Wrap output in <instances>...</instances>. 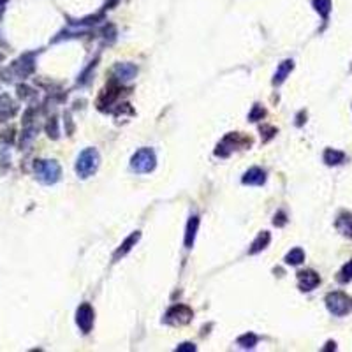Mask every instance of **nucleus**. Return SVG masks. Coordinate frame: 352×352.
Listing matches in <instances>:
<instances>
[{"mask_svg":"<svg viewBox=\"0 0 352 352\" xmlns=\"http://www.w3.org/2000/svg\"><path fill=\"white\" fill-rule=\"evenodd\" d=\"M99 167V154L95 148H86L81 152V155L78 157L76 162V173L79 174L81 178H88L92 176Z\"/></svg>","mask_w":352,"mask_h":352,"instance_id":"obj_1","label":"nucleus"},{"mask_svg":"<svg viewBox=\"0 0 352 352\" xmlns=\"http://www.w3.org/2000/svg\"><path fill=\"white\" fill-rule=\"evenodd\" d=\"M155 154L152 148H141L134 154L132 160H130V169L136 171V173H150L155 167Z\"/></svg>","mask_w":352,"mask_h":352,"instance_id":"obj_2","label":"nucleus"},{"mask_svg":"<svg viewBox=\"0 0 352 352\" xmlns=\"http://www.w3.org/2000/svg\"><path fill=\"white\" fill-rule=\"evenodd\" d=\"M326 307L335 317H344L351 310V301L344 292H329L326 296Z\"/></svg>","mask_w":352,"mask_h":352,"instance_id":"obj_3","label":"nucleus"},{"mask_svg":"<svg viewBox=\"0 0 352 352\" xmlns=\"http://www.w3.org/2000/svg\"><path fill=\"white\" fill-rule=\"evenodd\" d=\"M36 173L40 182L55 183L60 178V166L55 160H37L36 162Z\"/></svg>","mask_w":352,"mask_h":352,"instance_id":"obj_4","label":"nucleus"},{"mask_svg":"<svg viewBox=\"0 0 352 352\" xmlns=\"http://www.w3.org/2000/svg\"><path fill=\"white\" fill-rule=\"evenodd\" d=\"M76 322L83 333H88L93 326V308L88 303H83L76 312Z\"/></svg>","mask_w":352,"mask_h":352,"instance_id":"obj_5","label":"nucleus"},{"mask_svg":"<svg viewBox=\"0 0 352 352\" xmlns=\"http://www.w3.org/2000/svg\"><path fill=\"white\" fill-rule=\"evenodd\" d=\"M191 319H192V310L189 307H185V305L173 307L166 315V322L169 324H187Z\"/></svg>","mask_w":352,"mask_h":352,"instance_id":"obj_6","label":"nucleus"},{"mask_svg":"<svg viewBox=\"0 0 352 352\" xmlns=\"http://www.w3.org/2000/svg\"><path fill=\"white\" fill-rule=\"evenodd\" d=\"M320 283V276L317 275L315 272L312 270H305V272H300L298 273V285L303 292H308V291H313Z\"/></svg>","mask_w":352,"mask_h":352,"instance_id":"obj_7","label":"nucleus"},{"mask_svg":"<svg viewBox=\"0 0 352 352\" xmlns=\"http://www.w3.org/2000/svg\"><path fill=\"white\" fill-rule=\"evenodd\" d=\"M335 227L338 229V233L345 236V238L352 239V213L349 211H342L338 217H336Z\"/></svg>","mask_w":352,"mask_h":352,"instance_id":"obj_8","label":"nucleus"},{"mask_svg":"<svg viewBox=\"0 0 352 352\" xmlns=\"http://www.w3.org/2000/svg\"><path fill=\"white\" fill-rule=\"evenodd\" d=\"M266 182V174L261 167H250L243 174V183L245 185H263Z\"/></svg>","mask_w":352,"mask_h":352,"instance_id":"obj_9","label":"nucleus"},{"mask_svg":"<svg viewBox=\"0 0 352 352\" xmlns=\"http://www.w3.org/2000/svg\"><path fill=\"white\" fill-rule=\"evenodd\" d=\"M136 74H138V69H136L132 64H118L117 67H115V76H117L118 79L129 81L132 79V78H136Z\"/></svg>","mask_w":352,"mask_h":352,"instance_id":"obj_10","label":"nucleus"},{"mask_svg":"<svg viewBox=\"0 0 352 352\" xmlns=\"http://www.w3.org/2000/svg\"><path fill=\"white\" fill-rule=\"evenodd\" d=\"M294 69V62L292 60H285L278 65V71H276L275 78H273V85H282L285 78L291 74V71Z\"/></svg>","mask_w":352,"mask_h":352,"instance_id":"obj_11","label":"nucleus"},{"mask_svg":"<svg viewBox=\"0 0 352 352\" xmlns=\"http://www.w3.org/2000/svg\"><path fill=\"white\" fill-rule=\"evenodd\" d=\"M345 160V154L340 150H335V148H326L324 150V162L328 166H338Z\"/></svg>","mask_w":352,"mask_h":352,"instance_id":"obj_12","label":"nucleus"},{"mask_svg":"<svg viewBox=\"0 0 352 352\" xmlns=\"http://www.w3.org/2000/svg\"><path fill=\"white\" fill-rule=\"evenodd\" d=\"M197 227H199V219L197 217H192V219L189 220V224H187V233H185V247L187 248H192V245H194Z\"/></svg>","mask_w":352,"mask_h":352,"instance_id":"obj_13","label":"nucleus"},{"mask_svg":"<svg viewBox=\"0 0 352 352\" xmlns=\"http://www.w3.org/2000/svg\"><path fill=\"white\" fill-rule=\"evenodd\" d=\"M139 236H141V235H139V233H134V235H130L129 238L125 239V241L121 243V247L118 248L117 254H115V261H118V259H120V257H123V255H125L127 252H130V248H132L134 245L138 243Z\"/></svg>","mask_w":352,"mask_h":352,"instance_id":"obj_14","label":"nucleus"},{"mask_svg":"<svg viewBox=\"0 0 352 352\" xmlns=\"http://www.w3.org/2000/svg\"><path fill=\"white\" fill-rule=\"evenodd\" d=\"M270 239H272V235L268 231H263L257 238H255V241L252 243V248H250V254H257V252H261L263 248L268 247V243H270Z\"/></svg>","mask_w":352,"mask_h":352,"instance_id":"obj_15","label":"nucleus"},{"mask_svg":"<svg viewBox=\"0 0 352 352\" xmlns=\"http://www.w3.org/2000/svg\"><path fill=\"white\" fill-rule=\"evenodd\" d=\"M305 261V252L303 248H292L291 252H289L287 255H285V263L291 264V266H298V264H301Z\"/></svg>","mask_w":352,"mask_h":352,"instance_id":"obj_16","label":"nucleus"},{"mask_svg":"<svg viewBox=\"0 0 352 352\" xmlns=\"http://www.w3.org/2000/svg\"><path fill=\"white\" fill-rule=\"evenodd\" d=\"M312 4L315 11L322 16V20H328L329 12H331V0H313Z\"/></svg>","mask_w":352,"mask_h":352,"instance_id":"obj_17","label":"nucleus"},{"mask_svg":"<svg viewBox=\"0 0 352 352\" xmlns=\"http://www.w3.org/2000/svg\"><path fill=\"white\" fill-rule=\"evenodd\" d=\"M336 280L340 283H349L352 280V261H349L347 264H344L338 275H336Z\"/></svg>","mask_w":352,"mask_h":352,"instance_id":"obj_18","label":"nucleus"},{"mask_svg":"<svg viewBox=\"0 0 352 352\" xmlns=\"http://www.w3.org/2000/svg\"><path fill=\"white\" fill-rule=\"evenodd\" d=\"M238 344L241 345V347H245V349L254 347V345L257 344V336L252 335V333H248V335H243L241 338H238Z\"/></svg>","mask_w":352,"mask_h":352,"instance_id":"obj_19","label":"nucleus"},{"mask_svg":"<svg viewBox=\"0 0 352 352\" xmlns=\"http://www.w3.org/2000/svg\"><path fill=\"white\" fill-rule=\"evenodd\" d=\"M259 117H261V118L264 117V110H261L259 106H255L254 111H252V115H250V120H252V121H255Z\"/></svg>","mask_w":352,"mask_h":352,"instance_id":"obj_20","label":"nucleus"},{"mask_svg":"<svg viewBox=\"0 0 352 352\" xmlns=\"http://www.w3.org/2000/svg\"><path fill=\"white\" fill-rule=\"evenodd\" d=\"M273 222H275V226H278V227H282L283 224L287 222V219H285V215H283V211H280V213L276 215L275 220H273Z\"/></svg>","mask_w":352,"mask_h":352,"instance_id":"obj_21","label":"nucleus"},{"mask_svg":"<svg viewBox=\"0 0 352 352\" xmlns=\"http://www.w3.org/2000/svg\"><path fill=\"white\" fill-rule=\"evenodd\" d=\"M176 351L178 352H191V351H196V347L192 344H182L176 347Z\"/></svg>","mask_w":352,"mask_h":352,"instance_id":"obj_22","label":"nucleus"},{"mask_svg":"<svg viewBox=\"0 0 352 352\" xmlns=\"http://www.w3.org/2000/svg\"><path fill=\"white\" fill-rule=\"evenodd\" d=\"M335 349H336V344H335V342L329 340L328 344H326V347L322 349V351H335Z\"/></svg>","mask_w":352,"mask_h":352,"instance_id":"obj_23","label":"nucleus"},{"mask_svg":"<svg viewBox=\"0 0 352 352\" xmlns=\"http://www.w3.org/2000/svg\"><path fill=\"white\" fill-rule=\"evenodd\" d=\"M351 305H352V303H351Z\"/></svg>","mask_w":352,"mask_h":352,"instance_id":"obj_24","label":"nucleus"}]
</instances>
